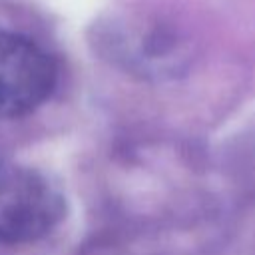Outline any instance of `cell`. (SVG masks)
<instances>
[{
	"label": "cell",
	"instance_id": "cell-3",
	"mask_svg": "<svg viewBox=\"0 0 255 255\" xmlns=\"http://www.w3.org/2000/svg\"><path fill=\"white\" fill-rule=\"evenodd\" d=\"M56 86V60L32 38L0 28V120L36 112Z\"/></svg>",
	"mask_w": 255,
	"mask_h": 255
},
{
	"label": "cell",
	"instance_id": "cell-2",
	"mask_svg": "<svg viewBox=\"0 0 255 255\" xmlns=\"http://www.w3.org/2000/svg\"><path fill=\"white\" fill-rule=\"evenodd\" d=\"M66 215V197L44 171L0 163V243L30 245L50 235Z\"/></svg>",
	"mask_w": 255,
	"mask_h": 255
},
{
	"label": "cell",
	"instance_id": "cell-1",
	"mask_svg": "<svg viewBox=\"0 0 255 255\" xmlns=\"http://www.w3.org/2000/svg\"><path fill=\"white\" fill-rule=\"evenodd\" d=\"M96 46L118 68L147 80L171 78L191 58L189 38L173 20L139 8L114 12L100 22Z\"/></svg>",
	"mask_w": 255,
	"mask_h": 255
}]
</instances>
